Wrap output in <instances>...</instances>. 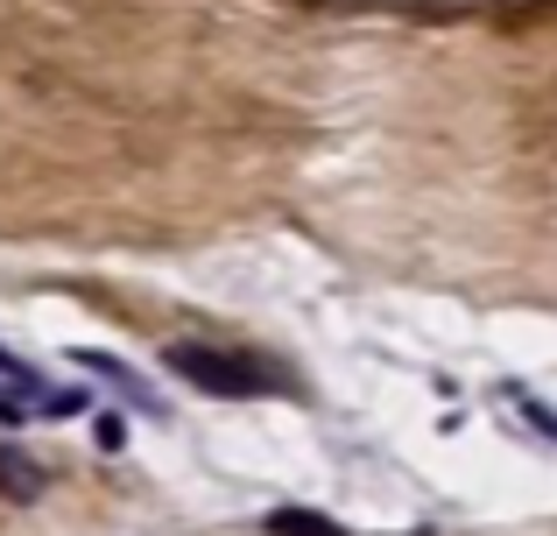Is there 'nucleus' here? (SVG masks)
<instances>
[{
  "instance_id": "obj_4",
  "label": "nucleus",
  "mask_w": 557,
  "mask_h": 536,
  "mask_svg": "<svg viewBox=\"0 0 557 536\" xmlns=\"http://www.w3.org/2000/svg\"><path fill=\"white\" fill-rule=\"evenodd\" d=\"M28 416V396H14V388H0V424H22Z\"/></svg>"
},
{
  "instance_id": "obj_3",
  "label": "nucleus",
  "mask_w": 557,
  "mask_h": 536,
  "mask_svg": "<svg viewBox=\"0 0 557 536\" xmlns=\"http://www.w3.org/2000/svg\"><path fill=\"white\" fill-rule=\"evenodd\" d=\"M269 536H346V529L332 523V515H311V509H275Z\"/></svg>"
},
{
  "instance_id": "obj_1",
  "label": "nucleus",
  "mask_w": 557,
  "mask_h": 536,
  "mask_svg": "<svg viewBox=\"0 0 557 536\" xmlns=\"http://www.w3.org/2000/svg\"><path fill=\"white\" fill-rule=\"evenodd\" d=\"M170 374H184L190 388H205V396H261L269 388V374L255 367V360H233V353H212V346H170Z\"/></svg>"
},
{
  "instance_id": "obj_2",
  "label": "nucleus",
  "mask_w": 557,
  "mask_h": 536,
  "mask_svg": "<svg viewBox=\"0 0 557 536\" xmlns=\"http://www.w3.org/2000/svg\"><path fill=\"white\" fill-rule=\"evenodd\" d=\"M0 495H8V501H36L42 495V466L22 459L14 445H0Z\"/></svg>"
}]
</instances>
